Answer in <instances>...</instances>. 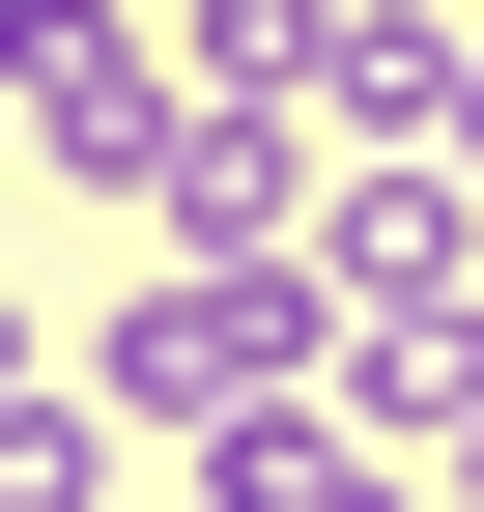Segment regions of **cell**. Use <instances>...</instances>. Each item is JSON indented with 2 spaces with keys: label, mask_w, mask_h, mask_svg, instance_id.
Segmentation results:
<instances>
[{
  "label": "cell",
  "mask_w": 484,
  "mask_h": 512,
  "mask_svg": "<svg viewBox=\"0 0 484 512\" xmlns=\"http://www.w3.org/2000/svg\"><path fill=\"white\" fill-rule=\"evenodd\" d=\"M0 143H29V114H0Z\"/></svg>",
  "instance_id": "10"
},
{
  "label": "cell",
  "mask_w": 484,
  "mask_h": 512,
  "mask_svg": "<svg viewBox=\"0 0 484 512\" xmlns=\"http://www.w3.org/2000/svg\"><path fill=\"white\" fill-rule=\"evenodd\" d=\"M456 171H484V86H456Z\"/></svg>",
  "instance_id": "8"
},
{
  "label": "cell",
  "mask_w": 484,
  "mask_h": 512,
  "mask_svg": "<svg viewBox=\"0 0 484 512\" xmlns=\"http://www.w3.org/2000/svg\"><path fill=\"white\" fill-rule=\"evenodd\" d=\"M0 399H29V285H0Z\"/></svg>",
  "instance_id": "7"
},
{
  "label": "cell",
  "mask_w": 484,
  "mask_h": 512,
  "mask_svg": "<svg viewBox=\"0 0 484 512\" xmlns=\"http://www.w3.org/2000/svg\"><path fill=\"white\" fill-rule=\"evenodd\" d=\"M0 114H29L57 171H114V200H143L171 114H200V29H143V0H0Z\"/></svg>",
  "instance_id": "2"
},
{
  "label": "cell",
  "mask_w": 484,
  "mask_h": 512,
  "mask_svg": "<svg viewBox=\"0 0 484 512\" xmlns=\"http://www.w3.org/2000/svg\"><path fill=\"white\" fill-rule=\"evenodd\" d=\"M314 370H342V285L314 256H143V313H114V427H200V456L285 427Z\"/></svg>",
  "instance_id": "1"
},
{
  "label": "cell",
  "mask_w": 484,
  "mask_h": 512,
  "mask_svg": "<svg viewBox=\"0 0 484 512\" xmlns=\"http://www.w3.org/2000/svg\"><path fill=\"white\" fill-rule=\"evenodd\" d=\"M0 512H114V399H0Z\"/></svg>",
  "instance_id": "6"
},
{
  "label": "cell",
  "mask_w": 484,
  "mask_h": 512,
  "mask_svg": "<svg viewBox=\"0 0 484 512\" xmlns=\"http://www.w3.org/2000/svg\"><path fill=\"white\" fill-rule=\"evenodd\" d=\"M314 285H342V342H371V313H484V171H342Z\"/></svg>",
  "instance_id": "5"
},
{
  "label": "cell",
  "mask_w": 484,
  "mask_h": 512,
  "mask_svg": "<svg viewBox=\"0 0 484 512\" xmlns=\"http://www.w3.org/2000/svg\"><path fill=\"white\" fill-rule=\"evenodd\" d=\"M342 200V143H314V86H257V57H200V114H171V171H143V228L171 256H314Z\"/></svg>",
  "instance_id": "3"
},
{
  "label": "cell",
  "mask_w": 484,
  "mask_h": 512,
  "mask_svg": "<svg viewBox=\"0 0 484 512\" xmlns=\"http://www.w3.org/2000/svg\"><path fill=\"white\" fill-rule=\"evenodd\" d=\"M456 512H484V427H456Z\"/></svg>",
  "instance_id": "9"
},
{
  "label": "cell",
  "mask_w": 484,
  "mask_h": 512,
  "mask_svg": "<svg viewBox=\"0 0 484 512\" xmlns=\"http://www.w3.org/2000/svg\"><path fill=\"white\" fill-rule=\"evenodd\" d=\"M285 86H314V143H342V171H456V86H484V29H428V0H342Z\"/></svg>",
  "instance_id": "4"
}]
</instances>
